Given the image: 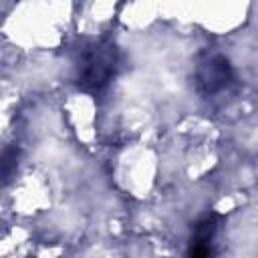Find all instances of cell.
Listing matches in <instances>:
<instances>
[{"instance_id": "6da1fadb", "label": "cell", "mask_w": 258, "mask_h": 258, "mask_svg": "<svg viewBox=\"0 0 258 258\" xmlns=\"http://www.w3.org/2000/svg\"><path fill=\"white\" fill-rule=\"evenodd\" d=\"M119 69V50L111 40L89 44L77 64V85L87 93L103 91Z\"/></svg>"}, {"instance_id": "277c9868", "label": "cell", "mask_w": 258, "mask_h": 258, "mask_svg": "<svg viewBox=\"0 0 258 258\" xmlns=\"http://www.w3.org/2000/svg\"><path fill=\"white\" fill-rule=\"evenodd\" d=\"M20 163V149L16 145H8L0 149V185L8 183L16 173Z\"/></svg>"}, {"instance_id": "7a4b0ae2", "label": "cell", "mask_w": 258, "mask_h": 258, "mask_svg": "<svg viewBox=\"0 0 258 258\" xmlns=\"http://www.w3.org/2000/svg\"><path fill=\"white\" fill-rule=\"evenodd\" d=\"M234 81H236L234 67L228 60V56H224L220 52L206 54L196 64L194 85H196V91L204 99H212V97L226 93L234 85Z\"/></svg>"}, {"instance_id": "3957f363", "label": "cell", "mask_w": 258, "mask_h": 258, "mask_svg": "<svg viewBox=\"0 0 258 258\" xmlns=\"http://www.w3.org/2000/svg\"><path fill=\"white\" fill-rule=\"evenodd\" d=\"M220 230V216L218 214H206L202 216L194 230H191V238H189V248L187 254L202 258V256H212L214 254V240L218 236Z\"/></svg>"}]
</instances>
